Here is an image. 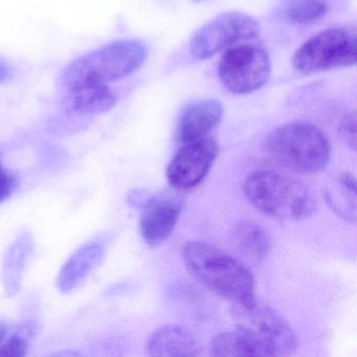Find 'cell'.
<instances>
[{
    "label": "cell",
    "instance_id": "30bf717a",
    "mask_svg": "<svg viewBox=\"0 0 357 357\" xmlns=\"http://www.w3.org/2000/svg\"><path fill=\"white\" fill-rule=\"evenodd\" d=\"M183 204L171 195H158L146 200L142 208L139 229L149 245L164 243L176 227Z\"/></svg>",
    "mask_w": 357,
    "mask_h": 357
},
{
    "label": "cell",
    "instance_id": "3957f363",
    "mask_svg": "<svg viewBox=\"0 0 357 357\" xmlns=\"http://www.w3.org/2000/svg\"><path fill=\"white\" fill-rule=\"evenodd\" d=\"M265 149L280 166L300 174L319 172L330 160L327 137L309 123L282 125L267 137Z\"/></svg>",
    "mask_w": 357,
    "mask_h": 357
},
{
    "label": "cell",
    "instance_id": "d6986e66",
    "mask_svg": "<svg viewBox=\"0 0 357 357\" xmlns=\"http://www.w3.org/2000/svg\"><path fill=\"white\" fill-rule=\"evenodd\" d=\"M327 12L326 0H286L282 18L287 24L303 26L319 22Z\"/></svg>",
    "mask_w": 357,
    "mask_h": 357
},
{
    "label": "cell",
    "instance_id": "5b68a950",
    "mask_svg": "<svg viewBox=\"0 0 357 357\" xmlns=\"http://www.w3.org/2000/svg\"><path fill=\"white\" fill-rule=\"evenodd\" d=\"M356 60V28L347 24L321 31L303 43L292 57V66L309 75L351 68Z\"/></svg>",
    "mask_w": 357,
    "mask_h": 357
},
{
    "label": "cell",
    "instance_id": "8fae6325",
    "mask_svg": "<svg viewBox=\"0 0 357 357\" xmlns=\"http://www.w3.org/2000/svg\"><path fill=\"white\" fill-rule=\"evenodd\" d=\"M223 112L225 108L218 100L204 99L190 104L183 109L177 124L179 141L191 143L210 137L222 120Z\"/></svg>",
    "mask_w": 357,
    "mask_h": 357
},
{
    "label": "cell",
    "instance_id": "ba28073f",
    "mask_svg": "<svg viewBox=\"0 0 357 357\" xmlns=\"http://www.w3.org/2000/svg\"><path fill=\"white\" fill-rule=\"evenodd\" d=\"M260 34V24L252 16L239 11L225 12L192 35L190 52L196 60L210 59L229 47L255 40Z\"/></svg>",
    "mask_w": 357,
    "mask_h": 357
},
{
    "label": "cell",
    "instance_id": "e0dca14e",
    "mask_svg": "<svg viewBox=\"0 0 357 357\" xmlns=\"http://www.w3.org/2000/svg\"><path fill=\"white\" fill-rule=\"evenodd\" d=\"M240 252L254 262H261L268 256L271 240L268 233L254 222H244L236 231Z\"/></svg>",
    "mask_w": 357,
    "mask_h": 357
},
{
    "label": "cell",
    "instance_id": "ffe728a7",
    "mask_svg": "<svg viewBox=\"0 0 357 357\" xmlns=\"http://www.w3.org/2000/svg\"><path fill=\"white\" fill-rule=\"evenodd\" d=\"M30 330L28 328L14 332L0 344V356L22 357L26 354L30 342Z\"/></svg>",
    "mask_w": 357,
    "mask_h": 357
},
{
    "label": "cell",
    "instance_id": "6da1fadb",
    "mask_svg": "<svg viewBox=\"0 0 357 357\" xmlns=\"http://www.w3.org/2000/svg\"><path fill=\"white\" fill-rule=\"evenodd\" d=\"M148 57L147 47L135 39L108 43L73 61L62 74L68 93L96 85H109L141 70Z\"/></svg>",
    "mask_w": 357,
    "mask_h": 357
},
{
    "label": "cell",
    "instance_id": "44dd1931",
    "mask_svg": "<svg viewBox=\"0 0 357 357\" xmlns=\"http://www.w3.org/2000/svg\"><path fill=\"white\" fill-rule=\"evenodd\" d=\"M340 135L344 143L355 150L356 148V114L350 112L342 119L340 126Z\"/></svg>",
    "mask_w": 357,
    "mask_h": 357
},
{
    "label": "cell",
    "instance_id": "4fadbf2b",
    "mask_svg": "<svg viewBox=\"0 0 357 357\" xmlns=\"http://www.w3.org/2000/svg\"><path fill=\"white\" fill-rule=\"evenodd\" d=\"M148 351L152 356H198L202 354V347L185 328L168 325L153 332L148 342Z\"/></svg>",
    "mask_w": 357,
    "mask_h": 357
},
{
    "label": "cell",
    "instance_id": "7402d4cb",
    "mask_svg": "<svg viewBox=\"0 0 357 357\" xmlns=\"http://www.w3.org/2000/svg\"><path fill=\"white\" fill-rule=\"evenodd\" d=\"M16 177L0 162V202L12 195L16 188Z\"/></svg>",
    "mask_w": 357,
    "mask_h": 357
},
{
    "label": "cell",
    "instance_id": "8992f818",
    "mask_svg": "<svg viewBox=\"0 0 357 357\" xmlns=\"http://www.w3.org/2000/svg\"><path fill=\"white\" fill-rule=\"evenodd\" d=\"M271 74V56L266 50L241 43L225 50L218 63V77L229 93L250 95L262 89Z\"/></svg>",
    "mask_w": 357,
    "mask_h": 357
},
{
    "label": "cell",
    "instance_id": "2e32d148",
    "mask_svg": "<svg viewBox=\"0 0 357 357\" xmlns=\"http://www.w3.org/2000/svg\"><path fill=\"white\" fill-rule=\"evenodd\" d=\"M356 185L350 173H340L332 178L326 189V199L329 206L348 221L355 222L356 218Z\"/></svg>",
    "mask_w": 357,
    "mask_h": 357
},
{
    "label": "cell",
    "instance_id": "d4e9b609",
    "mask_svg": "<svg viewBox=\"0 0 357 357\" xmlns=\"http://www.w3.org/2000/svg\"><path fill=\"white\" fill-rule=\"evenodd\" d=\"M195 1H204V0H195Z\"/></svg>",
    "mask_w": 357,
    "mask_h": 357
},
{
    "label": "cell",
    "instance_id": "603a6c76",
    "mask_svg": "<svg viewBox=\"0 0 357 357\" xmlns=\"http://www.w3.org/2000/svg\"><path fill=\"white\" fill-rule=\"evenodd\" d=\"M11 76V72H10L9 66L6 62L0 60V84H3Z\"/></svg>",
    "mask_w": 357,
    "mask_h": 357
},
{
    "label": "cell",
    "instance_id": "9a60e30c",
    "mask_svg": "<svg viewBox=\"0 0 357 357\" xmlns=\"http://www.w3.org/2000/svg\"><path fill=\"white\" fill-rule=\"evenodd\" d=\"M70 96V107L79 114H104L112 109L119 100L109 85L85 87Z\"/></svg>",
    "mask_w": 357,
    "mask_h": 357
},
{
    "label": "cell",
    "instance_id": "7a4b0ae2",
    "mask_svg": "<svg viewBox=\"0 0 357 357\" xmlns=\"http://www.w3.org/2000/svg\"><path fill=\"white\" fill-rule=\"evenodd\" d=\"M183 260L202 284L234 305L250 304L256 300L250 271L220 248L206 242H189L183 250Z\"/></svg>",
    "mask_w": 357,
    "mask_h": 357
},
{
    "label": "cell",
    "instance_id": "277c9868",
    "mask_svg": "<svg viewBox=\"0 0 357 357\" xmlns=\"http://www.w3.org/2000/svg\"><path fill=\"white\" fill-rule=\"evenodd\" d=\"M243 189L250 204L273 218H305L317 210V202L308 188L280 173H252Z\"/></svg>",
    "mask_w": 357,
    "mask_h": 357
},
{
    "label": "cell",
    "instance_id": "5bb4252c",
    "mask_svg": "<svg viewBox=\"0 0 357 357\" xmlns=\"http://www.w3.org/2000/svg\"><path fill=\"white\" fill-rule=\"evenodd\" d=\"M211 351L215 356H271L254 336L238 327L218 334L211 342Z\"/></svg>",
    "mask_w": 357,
    "mask_h": 357
},
{
    "label": "cell",
    "instance_id": "7c38bea8",
    "mask_svg": "<svg viewBox=\"0 0 357 357\" xmlns=\"http://www.w3.org/2000/svg\"><path fill=\"white\" fill-rule=\"evenodd\" d=\"M105 244L99 240L87 242L79 248L60 271L57 279L60 291L68 294L78 288L99 266L105 256Z\"/></svg>",
    "mask_w": 357,
    "mask_h": 357
},
{
    "label": "cell",
    "instance_id": "9c48e42d",
    "mask_svg": "<svg viewBox=\"0 0 357 357\" xmlns=\"http://www.w3.org/2000/svg\"><path fill=\"white\" fill-rule=\"evenodd\" d=\"M217 155L218 144L213 137L183 144L167 169L169 183L183 191L194 189L206 178Z\"/></svg>",
    "mask_w": 357,
    "mask_h": 357
},
{
    "label": "cell",
    "instance_id": "ac0fdd59",
    "mask_svg": "<svg viewBox=\"0 0 357 357\" xmlns=\"http://www.w3.org/2000/svg\"><path fill=\"white\" fill-rule=\"evenodd\" d=\"M32 250V239L29 236H22L13 244L8 252L3 269L6 288L10 294L17 291L18 284L26 266V260Z\"/></svg>",
    "mask_w": 357,
    "mask_h": 357
},
{
    "label": "cell",
    "instance_id": "52a82bcc",
    "mask_svg": "<svg viewBox=\"0 0 357 357\" xmlns=\"http://www.w3.org/2000/svg\"><path fill=\"white\" fill-rule=\"evenodd\" d=\"M236 326L254 336L271 356H289L298 350V340L289 324L275 309L256 300L234 305Z\"/></svg>",
    "mask_w": 357,
    "mask_h": 357
},
{
    "label": "cell",
    "instance_id": "cb8c5ba5",
    "mask_svg": "<svg viewBox=\"0 0 357 357\" xmlns=\"http://www.w3.org/2000/svg\"><path fill=\"white\" fill-rule=\"evenodd\" d=\"M9 334V327L5 321H0V344H3V340L7 338Z\"/></svg>",
    "mask_w": 357,
    "mask_h": 357
}]
</instances>
